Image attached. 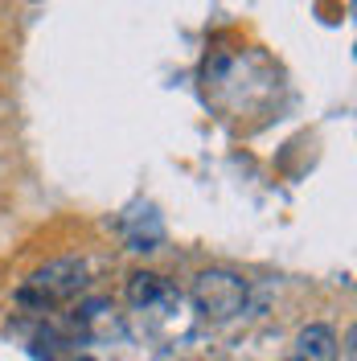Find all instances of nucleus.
Listing matches in <instances>:
<instances>
[{"mask_svg":"<svg viewBox=\"0 0 357 361\" xmlns=\"http://www.w3.org/2000/svg\"><path fill=\"white\" fill-rule=\"evenodd\" d=\"M83 283H87L83 259H54L17 288V304L21 308H54V304H66L70 295L83 292Z\"/></svg>","mask_w":357,"mask_h":361,"instance_id":"f257e3e1","label":"nucleus"},{"mask_svg":"<svg viewBox=\"0 0 357 361\" xmlns=\"http://www.w3.org/2000/svg\"><path fill=\"white\" fill-rule=\"evenodd\" d=\"M193 308L214 324H226L246 308V279H238L234 271L210 267L193 279Z\"/></svg>","mask_w":357,"mask_h":361,"instance_id":"f03ea898","label":"nucleus"},{"mask_svg":"<svg viewBox=\"0 0 357 361\" xmlns=\"http://www.w3.org/2000/svg\"><path fill=\"white\" fill-rule=\"evenodd\" d=\"M128 300L135 308H157V304H169L173 300V283L157 275V271H135L128 279Z\"/></svg>","mask_w":357,"mask_h":361,"instance_id":"7ed1b4c3","label":"nucleus"},{"mask_svg":"<svg viewBox=\"0 0 357 361\" xmlns=\"http://www.w3.org/2000/svg\"><path fill=\"white\" fill-rule=\"evenodd\" d=\"M296 357L304 361H333L337 357V337L329 324H308V329H300V337H296Z\"/></svg>","mask_w":357,"mask_h":361,"instance_id":"20e7f679","label":"nucleus"},{"mask_svg":"<svg viewBox=\"0 0 357 361\" xmlns=\"http://www.w3.org/2000/svg\"><path fill=\"white\" fill-rule=\"evenodd\" d=\"M288 361H304V357H296V353H291V357H288Z\"/></svg>","mask_w":357,"mask_h":361,"instance_id":"39448f33","label":"nucleus"}]
</instances>
